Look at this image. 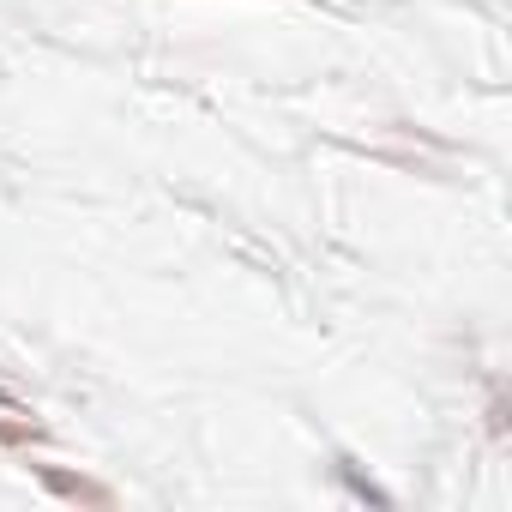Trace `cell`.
Returning a JSON list of instances; mask_svg holds the SVG:
<instances>
[{
  "label": "cell",
  "mask_w": 512,
  "mask_h": 512,
  "mask_svg": "<svg viewBox=\"0 0 512 512\" xmlns=\"http://www.w3.org/2000/svg\"><path fill=\"white\" fill-rule=\"evenodd\" d=\"M488 440H506V386H488Z\"/></svg>",
  "instance_id": "4"
},
{
  "label": "cell",
  "mask_w": 512,
  "mask_h": 512,
  "mask_svg": "<svg viewBox=\"0 0 512 512\" xmlns=\"http://www.w3.org/2000/svg\"><path fill=\"white\" fill-rule=\"evenodd\" d=\"M43 446H49V422H37L31 410L0 416V452H43Z\"/></svg>",
  "instance_id": "2"
},
{
  "label": "cell",
  "mask_w": 512,
  "mask_h": 512,
  "mask_svg": "<svg viewBox=\"0 0 512 512\" xmlns=\"http://www.w3.org/2000/svg\"><path fill=\"white\" fill-rule=\"evenodd\" d=\"M338 476H344V488H350L356 500H374V506H392V494H386V488H374V482H368V476H362V470H356L350 458H338Z\"/></svg>",
  "instance_id": "3"
},
{
  "label": "cell",
  "mask_w": 512,
  "mask_h": 512,
  "mask_svg": "<svg viewBox=\"0 0 512 512\" xmlns=\"http://www.w3.org/2000/svg\"><path fill=\"white\" fill-rule=\"evenodd\" d=\"M25 458H31V452H25ZM31 476H37L55 500H67V506H91V512H109V506H115V488L97 482V476H85V470H67V464H43V458H31Z\"/></svg>",
  "instance_id": "1"
}]
</instances>
